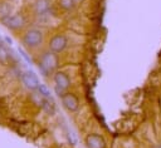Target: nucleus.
I'll return each mask as SVG.
<instances>
[{
	"label": "nucleus",
	"instance_id": "1",
	"mask_svg": "<svg viewBox=\"0 0 161 148\" xmlns=\"http://www.w3.org/2000/svg\"><path fill=\"white\" fill-rule=\"evenodd\" d=\"M44 39H45V34L42 29L29 28L24 31V34L21 36V43L26 49L36 50V49L42 48V45L44 44Z\"/></svg>",
	"mask_w": 161,
	"mask_h": 148
},
{
	"label": "nucleus",
	"instance_id": "2",
	"mask_svg": "<svg viewBox=\"0 0 161 148\" xmlns=\"http://www.w3.org/2000/svg\"><path fill=\"white\" fill-rule=\"evenodd\" d=\"M36 63H40L52 75L58 70L59 68V55L48 50V49H44L39 53L38 55V59L35 60Z\"/></svg>",
	"mask_w": 161,
	"mask_h": 148
},
{
	"label": "nucleus",
	"instance_id": "3",
	"mask_svg": "<svg viewBox=\"0 0 161 148\" xmlns=\"http://www.w3.org/2000/svg\"><path fill=\"white\" fill-rule=\"evenodd\" d=\"M68 45H69V40H68L67 35L63 34V33H57V34L52 35L50 39L48 40L47 49L59 55V54L65 51Z\"/></svg>",
	"mask_w": 161,
	"mask_h": 148
},
{
	"label": "nucleus",
	"instance_id": "4",
	"mask_svg": "<svg viewBox=\"0 0 161 148\" xmlns=\"http://www.w3.org/2000/svg\"><path fill=\"white\" fill-rule=\"evenodd\" d=\"M1 23L5 28H8L9 30L13 31H18L20 29H23L26 24V18L24 16V14L21 13H16V14H11L8 15L6 18L1 19Z\"/></svg>",
	"mask_w": 161,
	"mask_h": 148
},
{
	"label": "nucleus",
	"instance_id": "5",
	"mask_svg": "<svg viewBox=\"0 0 161 148\" xmlns=\"http://www.w3.org/2000/svg\"><path fill=\"white\" fill-rule=\"evenodd\" d=\"M60 102H62L63 108H64L65 110L70 112V113H75V112L79 109V105H80L79 98H78L74 93H72V92H65V93L62 95Z\"/></svg>",
	"mask_w": 161,
	"mask_h": 148
},
{
	"label": "nucleus",
	"instance_id": "6",
	"mask_svg": "<svg viewBox=\"0 0 161 148\" xmlns=\"http://www.w3.org/2000/svg\"><path fill=\"white\" fill-rule=\"evenodd\" d=\"M20 79H21V83L24 84V87L26 89H29L30 92H35L40 84L38 75L33 70H25V71L20 73Z\"/></svg>",
	"mask_w": 161,
	"mask_h": 148
},
{
	"label": "nucleus",
	"instance_id": "7",
	"mask_svg": "<svg viewBox=\"0 0 161 148\" xmlns=\"http://www.w3.org/2000/svg\"><path fill=\"white\" fill-rule=\"evenodd\" d=\"M53 11V4L50 0H36L34 3V13L39 18L50 16Z\"/></svg>",
	"mask_w": 161,
	"mask_h": 148
},
{
	"label": "nucleus",
	"instance_id": "8",
	"mask_svg": "<svg viewBox=\"0 0 161 148\" xmlns=\"http://www.w3.org/2000/svg\"><path fill=\"white\" fill-rule=\"evenodd\" d=\"M87 148H107L106 139L98 133H89L84 139Z\"/></svg>",
	"mask_w": 161,
	"mask_h": 148
},
{
	"label": "nucleus",
	"instance_id": "9",
	"mask_svg": "<svg viewBox=\"0 0 161 148\" xmlns=\"http://www.w3.org/2000/svg\"><path fill=\"white\" fill-rule=\"evenodd\" d=\"M52 79L54 82V85H58V87L63 88L64 90H68L70 88V85H72V82H70L69 75L65 71H62V70H57L52 75Z\"/></svg>",
	"mask_w": 161,
	"mask_h": 148
},
{
	"label": "nucleus",
	"instance_id": "10",
	"mask_svg": "<svg viewBox=\"0 0 161 148\" xmlns=\"http://www.w3.org/2000/svg\"><path fill=\"white\" fill-rule=\"evenodd\" d=\"M58 6L64 11H72L77 6L75 0H58Z\"/></svg>",
	"mask_w": 161,
	"mask_h": 148
},
{
	"label": "nucleus",
	"instance_id": "11",
	"mask_svg": "<svg viewBox=\"0 0 161 148\" xmlns=\"http://www.w3.org/2000/svg\"><path fill=\"white\" fill-rule=\"evenodd\" d=\"M40 107H42V109H43L44 112H47L48 114H54V112H55V105H54L53 99H45V98H43Z\"/></svg>",
	"mask_w": 161,
	"mask_h": 148
},
{
	"label": "nucleus",
	"instance_id": "12",
	"mask_svg": "<svg viewBox=\"0 0 161 148\" xmlns=\"http://www.w3.org/2000/svg\"><path fill=\"white\" fill-rule=\"evenodd\" d=\"M36 92L43 97V98H45V99H53L52 98V94H50V90H49V88L45 85V84H39V87H38V89H36Z\"/></svg>",
	"mask_w": 161,
	"mask_h": 148
},
{
	"label": "nucleus",
	"instance_id": "13",
	"mask_svg": "<svg viewBox=\"0 0 161 148\" xmlns=\"http://www.w3.org/2000/svg\"><path fill=\"white\" fill-rule=\"evenodd\" d=\"M18 51H19L20 56H21V58H23L28 64H33V63H35V60H34V59H33V58H31V56H30V55H29V54H28L23 48H20V46H19V48H18Z\"/></svg>",
	"mask_w": 161,
	"mask_h": 148
},
{
	"label": "nucleus",
	"instance_id": "14",
	"mask_svg": "<svg viewBox=\"0 0 161 148\" xmlns=\"http://www.w3.org/2000/svg\"><path fill=\"white\" fill-rule=\"evenodd\" d=\"M9 59V54H8V50L5 49L4 45H0V63L1 64H5Z\"/></svg>",
	"mask_w": 161,
	"mask_h": 148
},
{
	"label": "nucleus",
	"instance_id": "15",
	"mask_svg": "<svg viewBox=\"0 0 161 148\" xmlns=\"http://www.w3.org/2000/svg\"><path fill=\"white\" fill-rule=\"evenodd\" d=\"M35 64H36V66H38V70L40 71V74H42L44 78H49V77L52 75V74H50V73H49V71H48V70H47V69H45L40 63H36V61H35Z\"/></svg>",
	"mask_w": 161,
	"mask_h": 148
},
{
	"label": "nucleus",
	"instance_id": "16",
	"mask_svg": "<svg viewBox=\"0 0 161 148\" xmlns=\"http://www.w3.org/2000/svg\"><path fill=\"white\" fill-rule=\"evenodd\" d=\"M53 90H54L55 95L59 97V98H62V95H63L65 92H68V90H64L63 88H60V87H58V85H54V87H53Z\"/></svg>",
	"mask_w": 161,
	"mask_h": 148
},
{
	"label": "nucleus",
	"instance_id": "17",
	"mask_svg": "<svg viewBox=\"0 0 161 148\" xmlns=\"http://www.w3.org/2000/svg\"><path fill=\"white\" fill-rule=\"evenodd\" d=\"M4 40H5V41H6L8 44H10V45L13 44V40H11V39H10V38H9L8 35H5V36H4Z\"/></svg>",
	"mask_w": 161,
	"mask_h": 148
},
{
	"label": "nucleus",
	"instance_id": "18",
	"mask_svg": "<svg viewBox=\"0 0 161 148\" xmlns=\"http://www.w3.org/2000/svg\"><path fill=\"white\" fill-rule=\"evenodd\" d=\"M157 145H158V147L161 148V139H160V142H158V144H157Z\"/></svg>",
	"mask_w": 161,
	"mask_h": 148
},
{
	"label": "nucleus",
	"instance_id": "19",
	"mask_svg": "<svg viewBox=\"0 0 161 148\" xmlns=\"http://www.w3.org/2000/svg\"><path fill=\"white\" fill-rule=\"evenodd\" d=\"M151 148H160L158 145H153V147H151Z\"/></svg>",
	"mask_w": 161,
	"mask_h": 148
},
{
	"label": "nucleus",
	"instance_id": "20",
	"mask_svg": "<svg viewBox=\"0 0 161 148\" xmlns=\"http://www.w3.org/2000/svg\"><path fill=\"white\" fill-rule=\"evenodd\" d=\"M75 1H83V0H75Z\"/></svg>",
	"mask_w": 161,
	"mask_h": 148
}]
</instances>
